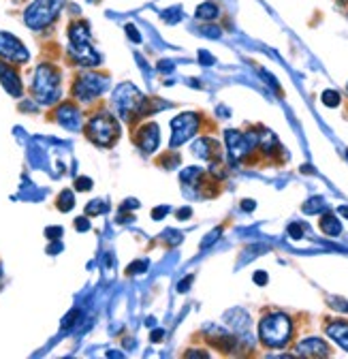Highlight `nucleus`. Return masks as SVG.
Instances as JSON below:
<instances>
[{"instance_id":"f257e3e1","label":"nucleus","mask_w":348,"mask_h":359,"mask_svg":"<svg viewBox=\"0 0 348 359\" xmlns=\"http://www.w3.org/2000/svg\"><path fill=\"white\" fill-rule=\"evenodd\" d=\"M69 34V56L73 58L75 65L92 69L101 65V54L95 50L92 45V34L90 26L85 22H73L67 30Z\"/></svg>"},{"instance_id":"f03ea898","label":"nucleus","mask_w":348,"mask_h":359,"mask_svg":"<svg viewBox=\"0 0 348 359\" xmlns=\"http://www.w3.org/2000/svg\"><path fill=\"white\" fill-rule=\"evenodd\" d=\"M32 97L39 105H54L62 97V73L52 62H41L32 77Z\"/></svg>"},{"instance_id":"7ed1b4c3","label":"nucleus","mask_w":348,"mask_h":359,"mask_svg":"<svg viewBox=\"0 0 348 359\" xmlns=\"http://www.w3.org/2000/svg\"><path fill=\"white\" fill-rule=\"evenodd\" d=\"M144 105L146 99L141 97L139 90L133 83H120L113 93V107L118 118H122L124 122H135L139 116H144Z\"/></svg>"},{"instance_id":"20e7f679","label":"nucleus","mask_w":348,"mask_h":359,"mask_svg":"<svg viewBox=\"0 0 348 359\" xmlns=\"http://www.w3.org/2000/svg\"><path fill=\"white\" fill-rule=\"evenodd\" d=\"M64 0H32L24 11V24L30 30L50 28L62 13Z\"/></svg>"},{"instance_id":"39448f33","label":"nucleus","mask_w":348,"mask_h":359,"mask_svg":"<svg viewBox=\"0 0 348 359\" xmlns=\"http://www.w3.org/2000/svg\"><path fill=\"white\" fill-rule=\"evenodd\" d=\"M258 336H260V340H263V344H267L272 348L284 346L293 336V323L282 312L270 314V317H265L263 321H260Z\"/></svg>"},{"instance_id":"423d86ee","label":"nucleus","mask_w":348,"mask_h":359,"mask_svg":"<svg viewBox=\"0 0 348 359\" xmlns=\"http://www.w3.org/2000/svg\"><path fill=\"white\" fill-rule=\"evenodd\" d=\"M85 133H88V140L92 144L109 148L120 137V124H118V120L111 114L101 111V114L90 118L88 126H85Z\"/></svg>"},{"instance_id":"0eeeda50","label":"nucleus","mask_w":348,"mask_h":359,"mask_svg":"<svg viewBox=\"0 0 348 359\" xmlns=\"http://www.w3.org/2000/svg\"><path fill=\"white\" fill-rule=\"evenodd\" d=\"M107 77L105 75H99V73H85V75H79L73 83V97L81 103H90L95 99H99L105 88H107Z\"/></svg>"},{"instance_id":"6e6552de","label":"nucleus","mask_w":348,"mask_h":359,"mask_svg":"<svg viewBox=\"0 0 348 359\" xmlns=\"http://www.w3.org/2000/svg\"><path fill=\"white\" fill-rule=\"evenodd\" d=\"M0 60L9 65H26L30 60V52L15 34L0 30Z\"/></svg>"},{"instance_id":"1a4fd4ad","label":"nucleus","mask_w":348,"mask_h":359,"mask_svg":"<svg viewBox=\"0 0 348 359\" xmlns=\"http://www.w3.org/2000/svg\"><path fill=\"white\" fill-rule=\"evenodd\" d=\"M199 122L201 118L197 114H180L171 120V148H180L182 144H186L193 135L197 133L199 128Z\"/></svg>"},{"instance_id":"9d476101","label":"nucleus","mask_w":348,"mask_h":359,"mask_svg":"<svg viewBox=\"0 0 348 359\" xmlns=\"http://www.w3.org/2000/svg\"><path fill=\"white\" fill-rule=\"evenodd\" d=\"M225 137H227V148H229V158L231 163H239L244 161L250 150L254 148V140H256V133L252 135H244L239 130H227L225 133Z\"/></svg>"},{"instance_id":"9b49d317","label":"nucleus","mask_w":348,"mask_h":359,"mask_svg":"<svg viewBox=\"0 0 348 359\" xmlns=\"http://www.w3.org/2000/svg\"><path fill=\"white\" fill-rule=\"evenodd\" d=\"M0 83H3V88L15 99H20L24 95V83H22L20 73L15 71V67H11L5 60H0Z\"/></svg>"},{"instance_id":"f8f14e48","label":"nucleus","mask_w":348,"mask_h":359,"mask_svg":"<svg viewBox=\"0 0 348 359\" xmlns=\"http://www.w3.org/2000/svg\"><path fill=\"white\" fill-rule=\"evenodd\" d=\"M135 144H137L144 152L152 154V152L158 148V144H160V130H158V126L152 124V122L139 126V130H137V135H135Z\"/></svg>"},{"instance_id":"ddd939ff","label":"nucleus","mask_w":348,"mask_h":359,"mask_svg":"<svg viewBox=\"0 0 348 359\" xmlns=\"http://www.w3.org/2000/svg\"><path fill=\"white\" fill-rule=\"evenodd\" d=\"M58 122L69 128V130H79L81 128V111L73 103H62L56 111Z\"/></svg>"},{"instance_id":"4468645a","label":"nucleus","mask_w":348,"mask_h":359,"mask_svg":"<svg viewBox=\"0 0 348 359\" xmlns=\"http://www.w3.org/2000/svg\"><path fill=\"white\" fill-rule=\"evenodd\" d=\"M297 353L303 355V357H327L329 346L321 338H308V340H303V342L297 344Z\"/></svg>"},{"instance_id":"2eb2a0df","label":"nucleus","mask_w":348,"mask_h":359,"mask_svg":"<svg viewBox=\"0 0 348 359\" xmlns=\"http://www.w3.org/2000/svg\"><path fill=\"white\" fill-rule=\"evenodd\" d=\"M193 152H195V156H199L203 161H216V158H218V154H221V146H218V142L203 137V140L195 142Z\"/></svg>"},{"instance_id":"dca6fc26","label":"nucleus","mask_w":348,"mask_h":359,"mask_svg":"<svg viewBox=\"0 0 348 359\" xmlns=\"http://www.w3.org/2000/svg\"><path fill=\"white\" fill-rule=\"evenodd\" d=\"M329 338H333L344 351H348V323L346 321H333L327 325Z\"/></svg>"},{"instance_id":"f3484780","label":"nucleus","mask_w":348,"mask_h":359,"mask_svg":"<svg viewBox=\"0 0 348 359\" xmlns=\"http://www.w3.org/2000/svg\"><path fill=\"white\" fill-rule=\"evenodd\" d=\"M195 15H197V20H201V22H211V20H216V18L221 15V7L216 5V3H201V5L197 7Z\"/></svg>"},{"instance_id":"a211bd4d","label":"nucleus","mask_w":348,"mask_h":359,"mask_svg":"<svg viewBox=\"0 0 348 359\" xmlns=\"http://www.w3.org/2000/svg\"><path fill=\"white\" fill-rule=\"evenodd\" d=\"M321 229H323L327 236L335 238V236L342 233V224H340V220L335 218V214H325V216L321 218Z\"/></svg>"},{"instance_id":"6ab92c4d","label":"nucleus","mask_w":348,"mask_h":359,"mask_svg":"<svg viewBox=\"0 0 348 359\" xmlns=\"http://www.w3.org/2000/svg\"><path fill=\"white\" fill-rule=\"evenodd\" d=\"M201 175H203L201 167H186V169H182L180 180H182V184L193 187V184H197V182H199V177H201Z\"/></svg>"},{"instance_id":"aec40b11","label":"nucleus","mask_w":348,"mask_h":359,"mask_svg":"<svg viewBox=\"0 0 348 359\" xmlns=\"http://www.w3.org/2000/svg\"><path fill=\"white\" fill-rule=\"evenodd\" d=\"M325 199L323 197H310L306 203H303V212L306 214H321V212H325Z\"/></svg>"},{"instance_id":"412c9836","label":"nucleus","mask_w":348,"mask_h":359,"mask_svg":"<svg viewBox=\"0 0 348 359\" xmlns=\"http://www.w3.org/2000/svg\"><path fill=\"white\" fill-rule=\"evenodd\" d=\"M107 210H109V203L103 201V199H95V201H90L88 205H85V214H88V216L107 214Z\"/></svg>"},{"instance_id":"4be33fe9","label":"nucleus","mask_w":348,"mask_h":359,"mask_svg":"<svg viewBox=\"0 0 348 359\" xmlns=\"http://www.w3.org/2000/svg\"><path fill=\"white\" fill-rule=\"evenodd\" d=\"M182 18H184V11H182V7H169V9H165V11H162V20H165L169 26L178 24Z\"/></svg>"},{"instance_id":"5701e85b","label":"nucleus","mask_w":348,"mask_h":359,"mask_svg":"<svg viewBox=\"0 0 348 359\" xmlns=\"http://www.w3.org/2000/svg\"><path fill=\"white\" fill-rule=\"evenodd\" d=\"M58 208H60L62 212H71V210L75 208V197H73L71 191H62V195H60V199H58Z\"/></svg>"},{"instance_id":"b1692460","label":"nucleus","mask_w":348,"mask_h":359,"mask_svg":"<svg viewBox=\"0 0 348 359\" xmlns=\"http://www.w3.org/2000/svg\"><path fill=\"white\" fill-rule=\"evenodd\" d=\"M321 99H323V103H325L327 107H337V105H340V95L335 93V90H325Z\"/></svg>"},{"instance_id":"393cba45","label":"nucleus","mask_w":348,"mask_h":359,"mask_svg":"<svg viewBox=\"0 0 348 359\" xmlns=\"http://www.w3.org/2000/svg\"><path fill=\"white\" fill-rule=\"evenodd\" d=\"M201 34L209 36V39H218V36H223V28L214 26V24H207V26H201Z\"/></svg>"},{"instance_id":"a878e982","label":"nucleus","mask_w":348,"mask_h":359,"mask_svg":"<svg viewBox=\"0 0 348 359\" xmlns=\"http://www.w3.org/2000/svg\"><path fill=\"white\" fill-rule=\"evenodd\" d=\"M75 189H77V191H90V189H92V180H90V177H85V175L77 177V180H75Z\"/></svg>"},{"instance_id":"bb28decb","label":"nucleus","mask_w":348,"mask_h":359,"mask_svg":"<svg viewBox=\"0 0 348 359\" xmlns=\"http://www.w3.org/2000/svg\"><path fill=\"white\" fill-rule=\"evenodd\" d=\"M124 30H126L128 39H133V43H141V34H139V30H137L135 24H126Z\"/></svg>"},{"instance_id":"cd10ccee","label":"nucleus","mask_w":348,"mask_h":359,"mask_svg":"<svg viewBox=\"0 0 348 359\" xmlns=\"http://www.w3.org/2000/svg\"><path fill=\"white\" fill-rule=\"evenodd\" d=\"M221 233H223V229H214V231H211V233H209V236H207V238L201 242V248H209V246H211L216 240L221 238Z\"/></svg>"},{"instance_id":"c85d7f7f","label":"nucleus","mask_w":348,"mask_h":359,"mask_svg":"<svg viewBox=\"0 0 348 359\" xmlns=\"http://www.w3.org/2000/svg\"><path fill=\"white\" fill-rule=\"evenodd\" d=\"M288 236H291L293 240H299V238H303V227H301V224H297V222L288 224Z\"/></svg>"},{"instance_id":"c756f323","label":"nucleus","mask_w":348,"mask_h":359,"mask_svg":"<svg viewBox=\"0 0 348 359\" xmlns=\"http://www.w3.org/2000/svg\"><path fill=\"white\" fill-rule=\"evenodd\" d=\"M146 269H148V263H144V261H137V263L130 265V267L126 269V272H128V274H139V272H146Z\"/></svg>"},{"instance_id":"7c9ffc66","label":"nucleus","mask_w":348,"mask_h":359,"mask_svg":"<svg viewBox=\"0 0 348 359\" xmlns=\"http://www.w3.org/2000/svg\"><path fill=\"white\" fill-rule=\"evenodd\" d=\"M199 62L205 65V67H211L214 65V56L209 52H205V50H199Z\"/></svg>"},{"instance_id":"2f4dec72","label":"nucleus","mask_w":348,"mask_h":359,"mask_svg":"<svg viewBox=\"0 0 348 359\" xmlns=\"http://www.w3.org/2000/svg\"><path fill=\"white\" fill-rule=\"evenodd\" d=\"M75 227H77L79 231H88V229H90V222H88V218H83V216H81V218L75 220Z\"/></svg>"},{"instance_id":"473e14b6","label":"nucleus","mask_w":348,"mask_h":359,"mask_svg":"<svg viewBox=\"0 0 348 359\" xmlns=\"http://www.w3.org/2000/svg\"><path fill=\"white\" fill-rule=\"evenodd\" d=\"M167 212H169V208H167V205H160V208H156V210L152 212V218H154V220H160L162 216H167Z\"/></svg>"},{"instance_id":"72a5a7b5","label":"nucleus","mask_w":348,"mask_h":359,"mask_svg":"<svg viewBox=\"0 0 348 359\" xmlns=\"http://www.w3.org/2000/svg\"><path fill=\"white\" fill-rule=\"evenodd\" d=\"M190 283H193V276H186L184 280H180V285H178V291H180V293H186V291L190 289Z\"/></svg>"},{"instance_id":"f704fd0d","label":"nucleus","mask_w":348,"mask_h":359,"mask_svg":"<svg viewBox=\"0 0 348 359\" xmlns=\"http://www.w3.org/2000/svg\"><path fill=\"white\" fill-rule=\"evenodd\" d=\"M254 283H256L258 287L267 285V274H265V272H256V274H254Z\"/></svg>"},{"instance_id":"c9c22d12","label":"nucleus","mask_w":348,"mask_h":359,"mask_svg":"<svg viewBox=\"0 0 348 359\" xmlns=\"http://www.w3.org/2000/svg\"><path fill=\"white\" fill-rule=\"evenodd\" d=\"M158 71H160V73H171V71H173V62H169V60L158 62Z\"/></svg>"},{"instance_id":"e433bc0d","label":"nucleus","mask_w":348,"mask_h":359,"mask_svg":"<svg viewBox=\"0 0 348 359\" xmlns=\"http://www.w3.org/2000/svg\"><path fill=\"white\" fill-rule=\"evenodd\" d=\"M62 236V227H50L48 229V238H60Z\"/></svg>"},{"instance_id":"4c0bfd02","label":"nucleus","mask_w":348,"mask_h":359,"mask_svg":"<svg viewBox=\"0 0 348 359\" xmlns=\"http://www.w3.org/2000/svg\"><path fill=\"white\" fill-rule=\"evenodd\" d=\"M165 338V332H160V330H154L152 332V342H160Z\"/></svg>"},{"instance_id":"58836bf2","label":"nucleus","mask_w":348,"mask_h":359,"mask_svg":"<svg viewBox=\"0 0 348 359\" xmlns=\"http://www.w3.org/2000/svg\"><path fill=\"white\" fill-rule=\"evenodd\" d=\"M178 218H180V220H186V218H190V208H184V210H180V212H178Z\"/></svg>"},{"instance_id":"ea45409f","label":"nucleus","mask_w":348,"mask_h":359,"mask_svg":"<svg viewBox=\"0 0 348 359\" xmlns=\"http://www.w3.org/2000/svg\"><path fill=\"white\" fill-rule=\"evenodd\" d=\"M254 208H256L254 201H244V203H242V210H246V212H252Z\"/></svg>"},{"instance_id":"a19ab883","label":"nucleus","mask_w":348,"mask_h":359,"mask_svg":"<svg viewBox=\"0 0 348 359\" xmlns=\"http://www.w3.org/2000/svg\"><path fill=\"white\" fill-rule=\"evenodd\" d=\"M344 218H348V205H340V210H337Z\"/></svg>"}]
</instances>
